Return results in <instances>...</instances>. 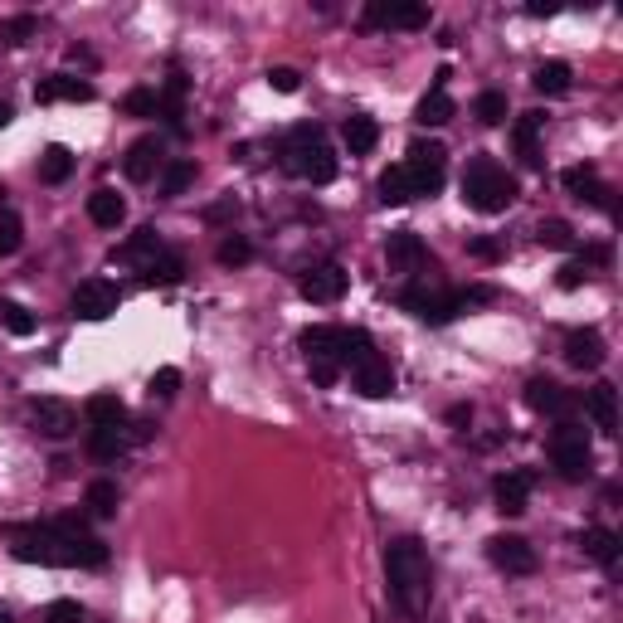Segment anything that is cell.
<instances>
[{
	"label": "cell",
	"instance_id": "8",
	"mask_svg": "<svg viewBox=\"0 0 623 623\" xmlns=\"http://www.w3.org/2000/svg\"><path fill=\"white\" fill-rule=\"evenodd\" d=\"M400 307L404 312H414L419 322H429V327H443V322H453L458 312H468L463 297L443 293V288H434V283H409V288L400 293Z\"/></svg>",
	"mask_w": 623,
	"mask_h": 623
},
{
	"label": "cell",
	"instance_id": "44",
	"mask_svg": "<svg viewBox=\"0 0 623 623\" xmlns=\"http://www.w3.org/2000/svg\"><path fill=\"white\" fill-rule=\"evenodd\" d=\"M39 35V20L35 15H15V20H0V39L5 44H25V39Z\"/></svg>",
	"mask_w": 623,
	"mask_h": 623
},
{
	"label": "cell",
	"instance_id": "20",
	"mask_svg": "<svg viewBox=\"0 0 623 623\" xmlns=\"http://www.w3.org/2000/svg\"><path fill=\"white\" fill-rule=\"evenodd\" d=\"M604 356H609V351H604V336L594 327H580V331L565 336V361L575 370H599L604 366Z\"/></svg>",
	"mask_w": 623,
	"mask_h": 623
},
{
	"label": "cell",
	"instance_id": "16",
	"mask_svg": "<svg viewBox=\"0 0 623 623\" xmlns=\"http://www.w3.org/2000/svg\"><path fill=\"white\" fill-rule=\"evenodd\" d=\"M351 390L366 395V400L395 395V370H390V361H385V356H366L361 366H351Z\"/></svg>",
	"mask_w": 623,
	"mask_h": 623
},
{
	"label": "cell",
	"instance_id": "29",
	"mask_svg": "<svg viewBox=\"0 0 623 623\" xmlns=\"http://www.w3.org/2000/svg\"><path fill=\"white\" fill-rule=\"evenodd\" d=\"M69 176H74V151L59 147V142L39 151V181H44V185H64Z\"/></svg>",
	"mask_w": 623,
	"mask_h": 623
},
{
	"label": "cell",
	"instance_id": "31",
	"mask_svg": "<svg viewBox=\"0 0 623 623\" xmlns=\"http://www.w3.org/2000/svg\"><path fill=\"white\" fill-rule=\"evenodd\" d=\"M531 83H536V93H546V98H565V93H570V64L546 59V64L531 74Z\"/></svg>",
	"mask_w": 623,
	"mask_h": 623
},
{
	"label": "cell",
	"instance_id": "30",
	"mask_svg": "<svg viewBox=\"0 0 623 623\" xmlns=\"http://www.w3.org/2000/svg\"><path fill=\"white\" fill-rule=\"evenodd\" d=\"M414 122H419V127H443V122H453V98H448L443 88H429V93L419 98V108H414Z\"/></svg>",
	"mask_w": 623,
	"mask_h": 623
},
{
	"label": "cell",
	"instance_id": "5",
	"mask_svg": "<svg viewBox=\"0 0 623 623\" xmlns=\"http://www.w3.org/2000/svg\"><path fill=\"white\" fill-rule=\"evenodd\" d=\"M550 463H555V473L565 477V482H585L589 463H594V448H589L585 424H575V419L555 424V434H550Z\"/></svg>",
	"mask_w": 623,
	"mask_h": 623
},
{
	"label": "cell",
	"instance_id": "52",
	"mask_svg": "<svg viewBox=\"0 0 623 623\" xmlns=\"http://www.w3.org/2000/svg\"><path fill=\"white\" fill-rule=\"evenodd\" d=\"M0 623H15V619H10V609H0Z\"/></svg>",
	"mask_w": 623,
	"mask_h": 623
},
{
	"label": "cell",
	"instance_id": "11",
	"mask_svg": "<svg viewBox=\"0 0 623 623\" xmlns=\"http://www.w3.org/2000/svg\"><path fill=\"white\" fill-rule=\"evenodd\" d=\"M117 302H122V293H117V283H108V278H83L74 288V312L83 322H108L112 312H117Z\"/></svg>",
	"mask_w": 623,
	"mask_h": 623
},
{
	"label": "cell",
	"instance_id": "21",
	"mask_svg": "<svg viewBox=\"0 0 623 623\" xmlns=\"http://www.w3.org/2000/svg\"><path fill=\"white\" fill-rule=\"evenodd\" d=\"M88 220L98 224V229H117V224L127 220V200L108 190V185H98L93 195H88Z\"/></svg>",
	"mask_w": 623,
	"mask_h": 623
},
{
	"label": "cell",
	"instance_id": "35",
	"mask_svg": "<svg viewBox=\"0 0 623 623\" xmlns=\"http://www.w3.org/2000/svg\"><path fill=\"white\" fill-rule=\"evenodd\" d=\"M190 185H195V161H166V166H161V195H166V200L185 195Z\"/></svg>",
	"mask_w": 623,
	"mask_h": 623
},
{
	"label": "cell",
	"instance_id": "40",
	"mask_svg": "<svg viewBox=\"0 0 623 623\" xmlns=\"http://www.w3.org/2000/svg\"><path fill=\"white\" fill-rule=\"evenodd\" d=\"M122 112H127V117H161V98H156V88H132V93L122 98Z\"/></svg>",
	"mask_w": 623,
	"mask_h": 623
},
{
	"label": "cell",
	"instance_id": "27",
	"mask_svg": "<svg viewBox=\"0 0 623 623\" xmlns=\"http://www.w3.org/2000/svg\"><path fill=\"white\" fill-rule=\"evenodd\" d=\"M161 249H166V244H161V234H156V229H137V234H132V239H127V244H122V249H117V254L112 258H122V263H137V268H147L151 258L161 254Z\"/></svg>",
	"mask_w": 623,
	"mask_h": 623
},
{
	"label": "cell",
	"instance_id": "45",
	"mask_svg": "<svg viewBox=\"0 0 623 623\" xmlns=\"http://www.w3.org/2000/svg\"><path fill=\"white\" fill-rule=\"evenodd\" d=\"M585 278H589V268H585V263H580V258H570V263H565V268L555 273V283H560L565 293H575V288H585Z\"/></svg>",
	"mask_w": 623,
	"mask_h": 623
},
{
	"label": "cell",
	"instance_id": "24",
	"mask_svg": "<svg viewBox=\"0 0 623 623\" xmlns=\"http://www.w3.org/2000/svg\"><path fill=\"white\" fill-rule=\"evenodd\" d=\"M580 546L594 565H604V570H614L619 565V536L609 531V526H589L585 536H580Z\"/></svg>",
	"mask_w": 623,
	"mask_h": 623
},
{
	"label": "cell",
	"instance_id": "23",
	"mask_svg": "<svg viewBox=\"0 0 623 623\" xmlns=\"http://www.w3.org/2000/svg\"><path fill=\"white\" fill-rule=\"evenodd\" d=\"M541 127H546V112H521L516 127H512V142H516V151H521L526 166H541V147H536Z\"/></svg>",
	"mask_w": 623,
	"mask_h": 623
},
{
	"label": "cell",
	"instance_id": "38",
	"mask_svg": "<svg viewBox=\"0 0 623 623\" xmlns=\"http://www.w3.org/2000/svg\"><path fill=\"white\" fill-rule=\"evenodd\" d=\"M0 322H5V331H10V336H35V327H39L35 317H30L20 302H10V297L0 302Z\"/></svg>",
	"mask_w": 623,
	"mask_h": 623
},
{
	"label": "cell",
	"instance_id": "49",
	"mask_svg": "<svg viewBox=\"0 0 623 623\" xmlns=\"http://www.w3.org/2000/svg\"><path fill=\"white\" fill-rule=\"evenodd\" d=\"M229 215H239V205H234V195H229V200H220V205H215V210H205V220H210V224L229 220Z\"/></svg>",
	"mask_w": 623,
	"mask_h": 623
},
{
	"label": "cell",
	"instance_id": "39",
	"mask_svg": "<svg viewBox=\"0 0 623 623\" xmlns=\"http://www.w3.org/2000/svg\"><path fill=\"white\" fill-rule=\"evenodd\" d=\"M215 258H220L224 268H239V263H249V258H254V244H249L244 234H224L220 249H215Z\"/></svg>",
	"mask_w": 623,
	"mask_h": 623
},
{
	"label": "cell",
	"instance_id": "43",
	"mask_svg": "<svg viewBox=\"0 0 623 623\" xmlns=\"http://www.w3.org/2000/svg\"><path fill=\"white\" fill-rule=\"evenodd\" d=\"M20 244H25V224L15 220L10 210H0V258L20 254Z\"/></svg>",
	"mask_w": 623,
	"mask_h": 623
},
{
	"label": "cell",
	"instance_id": "6",
	"mask_svg": "<svg viewBox=\"0 0 623 623\" xmlns=\"http://www.w3.org/2000/svg\"><path fill=\"white\" fill-rule=\"evenodd\" d=\"M297 346H302L307 370H312V380L322 390L341 380V327H307L297 336Z\"/></svg>",
	"mask_w": 623,
	"mask_h": 623
},
{
	"label": "cell",
	"instance_id": "14",
	"mask_svg": "<svg viewBox=\"0 0 623 623\" xmlns=\"http://www.w3.org/2000/svg\"><path fill=\"white\" fill-rule=\"evenodd\" d=\"M487 560L502 575H531L536 570V550H531V541H521V536H492L487 541Z\"/></svg>",
	"mask_w": 623,
	"mask_h": 623
},
{
	"label": "cell",
	"instance_id": "28",
	"mask_svg": "<svg viewBox=\"0 0 623 623\" xmlns=\"http://www.w3.org/2000/svg\"><path fill=\"white\" fill-rule=\"evenodd\" d=\"M142 273H147V283H151V288H176V283L185 278V258L176 254V249H161V254L151 258V263L142 268Z\"/></svg>",
	"mask_w": 623,
	"mask_h": 623
},
{
	"label": "cell",
	"instance_id": "15",
	"mask_svg": "<svg viewBox=\"0 0 623 623\" xmlns=\"http://www.w3.org/2000/svg\"><path fill=\"white\" fill-rule=\"evenodd\" d=\"M531 487H536V473H531V468H512V473H502L497 482H492V502H497V512H502V516H521V512H526Z\"/></svg>",
	"mask_w": 623,
	"mask_h": 623
},
{
	"label": "cell",
	"instance_id": "10",
	"mask_svg": "<svg viewBox=\"0 0 623 623\" xmlns=\"http://www.w3.org/2000/svg\"><path fill=\"white\" fill-rule=\"evenodd\" d=\"M351 288V273L341 268V263H312L302 278H297V293L307 297V302H341Z\"/></svg>",
	"mask_w": 623,
	"mask_h": 623
},
{
	"label": "cell",
	"instance_id": "34",
	"mask_svg": "<svg viewBox=\"0 0 623 623\" xmlns=\"http://www.w3.org/2000/svg\"><path fill=\"white\" fill-rule=\"evenodd\" d=\"M366 356H375V341H370V331H361V327H341V370L361 366Z\"/></svg>",
	"mask_w": 623,
	"mask_h": 623
},
{
	"label": "cell",
	"instance_id": "51",
	"mask_svg": "<svg viewBox=\"0 0 623 623\" xmlns=\"http://www.w3.org/2000/svg\"><path fill=\"white\" fill-rule=\"evenodd\" d=\"M10 117H15V108H10V103L0 98V127H10Z\"/></svg>",
	"mask_w": 623,
	"mask_h": 623
},
{
	"label": "cell",
	"instance_id": "41",
	"mask_svg": "<svg viewBox=\"0 0 623 623\" xmlns=\"http://www.w3.org/2000/svg\"><path fill=\"white\" fill-rule=\"evenodd\" d=\"M536 239H541L546 249H575V229H570L565 220H541Z\"/></svg>",
	"mask_w": 623,
	"mask_h": 623
},
{
	"label": "cell",
	"instance_id": "48",
	"mask_svg": "<svg viewBox=\"0 0 623 623\" xmlns=\"http://www.w3.org/2000/svg\"><path fill=\"white\" fill-rule=\"evenodd\" d=\"M468 254L482 258V263H492V258H502V249H497V239H482V234H477V239H468Z\"/></svg>",
	"mask_w": 623,
	"mask_h": 623
},
{
	"label": "cell",
	"instance_id": "33",
	"mask_svg": "<svg viewBox=\"0 0 623 623\" xmlns=\"http://www.w3.org/2000/svg\"><path fill=\"white\" fill-rule=\"evenodd\" d=\"M127 429H88V448H93V458H103V463H117L122 453H127Z\"/></svg>",
	"mask_w": 623,
	"mask_h": 623
},
{
	"label": "cell",
	"instance_id": "4",
	"mask_svg": "<svg viewBox=\"0 0 623 623\" xmlns=\"http://www.w3.org/2000/svg\"><path fill=\"white\" fill-rule=\"evenodd\" d=\"M463 200L477 215H502L516 200V181L507 176V166H497L492 156H473L463 171Z\"/></svg>",
	"mask_w": 623,
	"mask_h": 623
},
{
	"label": "cell",
	"instance_id": "7",
	"mask_svg": "<svg viewBox=\"0 0 623 623\" xmlns=\"http://www.w3.org/2000/svg\"><path fill=\"white\" fill-rule=\"evenodd\" d=\"M404 176H409V190H414V200H419V195H439V190H443V176H448V151H443V142H429V137L409 142V161H404Z\"/></svg>",
	"mask_w": 623,
	"mask_h": 623
},
{
	"label": "cell",
	"instance_id": "42",
	"mask_svg": "<svg viewBox=\"0 0 623 623\" xmlns=\"http://www.w3.org/2000/svg\"><path fill=\"white\" fill-rule=\"evenodd\" d=\"M176 390H181V370H176V366H161L147 380V395H151V400H176Z\"/></svg>",
	"mask_w": 623,
	"mask_h": 623
},
{
	"label": "cell",
	"instance_id": "13",
	"mask_svg": "<svg viewBox=\"0 0 623 623\" xmlns=\"http://www.w3.org/2000/svg\"><path fill=\"white\" fill-rule=\"evenodd\" d=\"M30 419H35V429L44 439H69L78 429V409L69 400H54V395H44V400L30 404Z\"/></svg>",
	"mask_w": 623,
	"mask_h": 623
},
{
	"label": "cell",
	"instance_id": "3",
	"mask_svg": "<svg viewBox=\"0 0 623 623\" xmlns=\"http://www.w3.org/2000/svg\"><path fill=\"white\" fill-rule=\"evenodd\" d=\"M283 171L288 176H302V181L312 185H331L336 181V156H331L327 147V132L317 127V122H302V127H293L288 137H283Z\"/></svg>",
	"mask_w": 623,
	"mask_h": 623
},
{
	"label": "cell",
	"instance_id": "19",
	"mask_svg": "<svg viewBox=\"0 0 623 623\" xmlns=\"http://www.w3.org/2000/svg\"><path fill=\"white\" fill-rule=\"evenodd\" d=\"M35 103H44V108L49 103H93V83L74 74H49L35 88Z\"/></svg>",
	"mask_w": 623,
	"mask_h": 623
},
{
	"label": "cell",
	"instance_id": "50",
	"mask_svg": "<svg viewBox=\"0 0 623 623\" xmlns=\"http://www.w3.org/2000/svg\"><path fill=\"white\" fill-rule=\"evenodd\" d=\"M448 424H473V404H453V409H448Z\"/></svg>",
	"mask_w": 623,
	"mask_h": 623
},
{
	"label": "cell",
	"instance_id": "47",
	"mask_svg": "<svg viewBox=\"0 0 623 623\" xmlns=\"http://www.w3.org/2000/svg\"><path fill=\"white\" fill-rule=\"evenodd\" d=\"M297 83H302L297 69H268V88L273 93H297Z\"/></svg>",
	"mask_w": 623,
	"mask_h": 623
},
{
	"label": "cell",
	"instance_id": "1",
	"mask_svg": "<svg viewBox=\"0 0 623 623\" xmlns=\"http://www.w3.org/2000/svg\"><path fill=\"white\" fill-rule=\"evenodd\" d=\"M5 546L25 565H69V570H103L108 546L88 531L83 516H54V521H10Z\"/></svg>",
	"mask_w": 623,
	"mask_h": 623
},
{
	"label": "cell",
	"instance_id": "25",
	"mask_svg": "<svg viewBox=\"0 0 623 623\" xmlns=\"http://www.w3.org/2000/svg\"><path fill=\"white\" fill-rule=\"evenodd\" d=\"M83 414H88L93 429H127V404L117 400V395H93V400L83 404Z\"/></svg>",
	"mask_w": 623,
	"mask_h": 623
},
{
	"label": "cell",
	"instance_id": "9",
	"mask_svg": "<svg viewBox=\"0 0 623 623\" xmlns=\"http://www.w3.org/2000/svg\"><path fill=\"white\" fill-rule=\"evenodd\" d=\"M361 20H366V30H424L429 10L414 0H370Z\"/></svg>",
	"mask_w": 623,
	"mask_h": 623
},
{
	"label": "cell",
	"instance_id": "32",
	"mask_svg": "<svg viewBox=\"0 0 623 623\" xmlns=\"http://www.w3.org/2000/svg\"><path fill=\"white\" fill-rule=\"evenodd\" d=\"M341 137H346L351 156H366V151H375V142H380V127H375V117H346Z\"/></svg>",
	"mask_w": 623,
	"mask_h": 623
},
{
	"label": "cell",
	"instance_id": "12",
	"mask_svg": "<svg viewBox=\"0 0 623 623\" xmlns=\"http://www.w3.org/2000/svg\"><path fill=\"white\" fill-rule=\"evenodd\" d=\"M526 404L536 409V414H550V419H575V409H580V400L565 390V385H555V380H546V375H536L531 385H526Z\"/></svg>",
	"mask_w": 623,
	"mask_h": 623
},
{
	"label": "cell",
	"instance_id": "17",
	"mask_svg": "<svg viewBox=\"0 0 623 623\" xmlns=\"http://www.w3.org/2000/svg\"><path fill=\"white\" fill-rule=\"evenodd\" d=\"M385 258H390L395 273H419V268H429V244L414 229H395L390 244H385Z\"/></svg>",
	"mask_w": 623,
	"mask_h": 623
},
{
	"label": "cell",
	"instance_id": "37",
	"mask_svg": "<svg viewBox=\"0 0 623 623\" xmlns=\"http://www.w3.org/2000/svg\"><path fill=\"white\" fill-rule=\"evenodd\" d=\"M414 200V190H409V176H404V166H390V171H380V205H409Z\"/></svg>",
	"mask_w": 623,
	"mask_h": 623
},
{
	"label": "cell",
	"instance_id": "22",
	"mask_svg": "<svg viewBox=\"0 0 623 623\" xmlns=\"http://www.w3.org/2000/svg\"><path fill=\"white\" fill-rule=\"evenodd\" d=\"M585 414L594 419V429L614 434L619 429V395H614V385H594L585 395Z\"/></svg>",
	"mask_w": 623,
	"mask_h": 623
},
{
	"label": "cell",
	"instance_id": "18",
	"mask_svg": "<svg viewBox=\"0 0 623 623\" xmlns=\"http://www.w3.org/2000/svg\"><path fill=\"white\" fill-rule=\"evenodd\" d=\"M166 166V151H161V137H137L127 156H122V171H127V181H151L156 171Z\"/></svg>",
	"mask_w": 623,
	"mask_h": 623
},
{
	"label": "cell",
	"instance_id": "26",
	"mask_svg": "<svg viewBox=\"0 0 623 623\" xmlns=\"http://www.w3.org/2000/svg\"><path fill=\"white\" fill-rule=\"evenodd\" d=\"M83 507H88V516H93V521H112V516H117V507H122V492H117V482H112V477H98V482L88 487Z\"/></svg>",
	"mask_w": 623,
	"mask_h": 623
},
{
	"label": "cell",
	"instance_id": "2",
	"mask_svg": "<svg viewBox=\"0 0 623 623\" xmlns=\"http://www.w3.org/2000/svg\"><path fill=\"white\" fill-rule=\"evenodd\" d=\"M385 580H390V599L395 609L419 619L429 609V594H434V570H429V555L414 536H395L385 546Z\"/></svg>",
	"mask_w": 623,
	"mask_h": 623
},
{
	"label": "cell",
	"instance_id": "36",
	"mask_svg": "<svg viewBox=\"0 0 623 623\" xmlns=\"http://www.w3.org/2000/svg\"><path fill=\"white\" fill-rule=\"evenodd\" d=\"M507 93H497V88H487V93H477V103H473V117L482 122V127H502L507 122Z\"/></svg>",
	"mask_w": 623,
	"mask_h": 623
},
{
	"label": "cell",
	"instance_id": "46",
	"mask_svg": "<svg viewBox=\"0 0 623 623\" xmlns=\"http://www.w3.org/2000/svg\"><path fill=\"white\" fill-rule=\"evenodd\" d=\"M44 623H83V609H78L74 599H54L49 614H44Z\"/></svg>",
	"mask_w": 623,
	"mask_h": 623
}]
</instances>
